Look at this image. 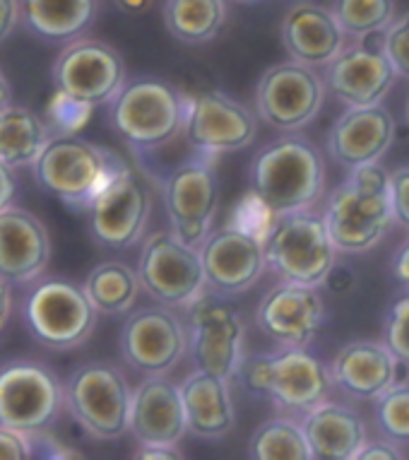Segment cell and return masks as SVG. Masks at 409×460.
<instances>
[{"instance_id": "cell-47", "label": "cell", "mask_w": 409, "mask_h": 460, "mask_svg": "<svg viewBox=\"0 0 409 460\" xmlns=\"http://www.w3.org/2000/svg\"><path fill=\"white\" fill-rule=\"evenodd\" d=\"M231 3H239V5H258V3H265V0H231Z\"/></svg>"}, {"instance_id": "cell-22", "label": "cell", "mask_w": 409, "mask_h": 460, "mask_svg": "<svg viewBox=\"0 0 409 460\" xmlns=\"http://www.w3.org/2000/svg\"><path fill=\"white\" fill-rule=\"evenodd\" d=\"M395 140V119L383 104L347 106L327 133V152L337 164H376L386 157Z\"/></svg>"}, {"instance_id": "cell-21", "label": "cell", "mask_w": 409, "mask_h": 460, "mask_svg": "<svg viewBox=\"0 0 409 460\" xmlns=\"http://www.w3.org/2000/svg\"><path fill=\"white\" fill-rule=\"evenodd\" d=\"M51 236L37 215L8 205L0 210V279L22 287L44 275Z\"/></svg>"}, {"instance_id": "cell-14", "label": "cell", "mask_w": 409, "mask_h": 460, "mask_svg": "<svg viewBox=\"0 0 409 460\" xmlns=\"http://www.w3.org/2000/svg\"><path fill=\"white\" fill-rule=\"evenodd\" d=\"M164 208L171 232L183 243L200 249L213 232L217 215V176L207 159H190L176 166L164 181Z\"/></svg>"}, {"instance_id": "cell-28", "label": "cell", "mask_w": 409, "mask_h": 460, "mask_svg": "<svg viewBox=\"0 0 409 460\" xmlns=\"http://www.w3.org/2000/svg\"><path fill=\"white\" fill-rule=\"evenodd\" d=\"M99 0H20V20L34 37L48 44H68L90 30Z\"/></svg>"}, {"instance_id": "cell-18", "label": "cell", "mask_w": 409, "mask_h": 460, "mask_svg": "<svg viewBox=\"0 0 409 460\" xmlns=\"http://www.w3.org/2000/svg\"><path fill=\"white\" fill-rule=\"evenodd\" d=\"M91 234L101 246L123 251L135 246L150 222L152 198L143 183L123 169L87 205Z\"/></svg>"}, {"instance_id": "cell-46", "label": "cell", "mask_w": 409, "mask_h": 460, "mask_svg": "<svg viewBox=\"0 0 409 460\" xmlns=\"http://www.w3.org/2000/svg\"><path fill=\"white\" fill-rule=\"evenodd\" d=\"M10 102H13V92H10L8 77H5V73H3V68H0V109H3V106H8Z\"/></svg>"}, {"instance_id": "cell-42", "label": "cell", "mask_w": 409, "mask_h": 460, "mask_svg": "<svg viewBox=\"0 0 409 460\" xmlns=\"http://www.w3.org/2000/svg\"><path fill=\"white\" fill-rule=\"evenodd\" d=\"M393 275L405 289L409 292V239L402 243L393 258Z\"/></svg>"}, {"instance_id": "cell-29", "label": "cell", "mask_w": 409, "mask_h": 460, "mask_svg": "<svg viewBox=\"0 0 409 460\" xmlns=\"http://www.w3.org/2000/svg\"><path fill=\"white\" fill-rule=\"evenodd\" d=\"M51 140L48 126L27 106L10 102L0 109V162L10 169L34 166L46 143Z\"/></svg>"}, {"instance_id": "cell-4", "label": "cell", "mask_w": 409, "mask_h": 460, "mask_svg": "<svg viewBox=\"0 0 409 460\" xmlns=\"http://www.w3.org/2000/svg\"><path fill=\"white\" fill-rule=\"evenodd\" d=\"M126 164L104 147L77 136H51L34 162L37 181L63 203L87 208Z\"/></svg>"}, {"instance_id": "cell-10", "label": "cell", "mask_w": 409, "mask_h": 460, "mask_svg": "<svg viewBox=\"0 0 409 460\" xmlns=\"http://www.w3.org/2000/svg\"><path fill=\"white\" fill-rule=\"evenodd\" d=\"M135 272L144 292L171 309H186L207 287L197 249L183 243L171 229L144 239Z\"/></svg>"}, {"instance_id": "cell-41", "label": "cell", "mask_w": 409, "mask_h": 460, "mask_svg": "<svg viewBox=\"0 0 409 460\" xmlns=\"http://www.w3.org/2000/svg\"><path fill=\"white\" fill-rule=\"evenodd\" d=\"M17 193V179H15V169H10L8 164L0 162V210L13 205Z\"/></svg>"}, {"instance_id": "cell-7", "label": "cell", "mask_w": 409, "mask_h": 460, "mask_svg": "<svg viewBox=\"0 0 409 460\" xmlns=\"http://www.w3.org/2000/svg\"><path fill=\"white\" fill-rule=\"evenodd\" d=\"M111 119L126 143L135 150H154L183 130L186 99L161 80H135L114 97Z\"/></svg>"}, {"instance_id": "cell-43", "label": "cell", "mask_w": 409, "mask_h": 460, "mask_svg": "<svg viewBox=\"0 0 409 460\" xmlns=\"http://www.w3.org/2000/svg\"><path fill=\"white\" fill-rule=\"evenodd\" d=\"M135 458L140 460H176L183 458L181 451H176V446H143V451Z\"/></svg>"}, {"instance_id": "cell-45", "label": "cell", "mask_w": 409, "mask_h": 460, "mask_svg": "<svg viewBox=\"0 0 409 460\" xmlns=\"http://www.w3.org/2000/svg\"><path fill=\"white\" fill-rule=\"evenodd\" d=\"M116 3L128 15H143V13H147L154 5V0H116Z\"/></svg>"}, {"instance_id": "cell-20", "label": "cell", "mask_w": 409, "mask_h": 460, "mask_svg": "<svg viewBox=\"0 0 409 460\" xmlns=\"http://www.w3.org/2000/svg\"><path fill=\"white\" fill-rule=\"evenodd\" d=\"M395 80L397 75L387 63L386 53L380 49H369L366 44L344 46L327 63L323 75L326 90H330V94L344 106L383 104Z\"/></svg>"}, {"instance_id": "cell-15", "label": "cell", "mask_w": 409, "mask_h": 460, "mask_svg": "<svg viewBox=\"0 0 409 460\" xmlns=\"http://www.w3.org/2000/svg\"><path fill=\"white\" fill-rule=\"evenodd\" d=\"M197 253L203 263L204 285L222 296L241 295L250 289L267 268L263 236L239 225L210 232Z\"/></svg>"}, {"instance_id": "cell-38", "label": "cell", "mask_w": 409, "mask_h": 460, "mask_svg": "<svg viewBox=\"0 0 409 460\" xmlns=\"http://www.w3.org/2000/svg\"><path fill=\"white\" fill-rule=\"evenodd\" d=\"M34 437L0 424V460H27L31 458Z\"/></svg>"}, {"instance_id": "cell-40", "label": "cell", "mask_w": 409, "mask_h": 460, "mask_svg": "<svg viewBox=\"0 0 409 460\" xmlns=\"http://www.w3.org/2000/svg\"><path fill=\"white\" fill-rule=\"evenodd\" d=\"M20 24V0H0V44Z\"/></svg>"}, {"instance_id": "cell-35", "label": "cell", "mask_w": 409, "mask_h": 460, "mask_svg": "<svg viewBox=\"0 0 409 460\" xmlns=\"http://www.w3.org/2000/svg\"><path fill=\"white\" fill-rule=\"evenodd\" d=\"M383 342L397 362L409 364V295H400L387 306Z\"/></svg>"}, {"instance_id": "cell-17", "label": "cell", "mask_w": 409, "mask_h": 460, "mask_svg": "<svg viewBox=\"0 0 409 460\" xmlns=\"http://www.w3.org/2000/svg\"><path fill=\"white\" fill-rule=\"evenodd\" d=\"M188 338L171 306H144L130 314L121 331V355L135 371L167 374L181 362Z\"/></svg>"}, {"instance_id": "cell-33", "label": "cell", "mask_w": 409, "mask_h": 460, "mask_svg": "<svg viewBox=\"0 0 409 460\" xmlns=\"http://www.w3.org/2000/svg\"><path fill=\"white\" fill-rule=\"evenodd\" d=\"M330 10L342 31L354 39L383 34L397 17L395 0H333Z\"/></svg>"}, {"instance_id": "cell-48", "label": "cell", "mask_w": 409, "mask_h": 460, "mask_svg": "<svg viewBox=\"0 0 409 460\" xmlns=\"http://www.w3.org/2000/svg\"><path fill=\"white\" fill-rule=\"evenodd\" d=\"M405 119H407L409 123V97H407V104H405Z\"/></svg>"}, {"instance_id": "cell-5", "label": "cell", "mask_w": 409, "mask_h": 460, "mask_svg": "<svg viewBox=\"0 0 409 460\" xmlns=\"http://www.w3.org/2000/svg\"><path fill=\"white\" fill-rule=\"evenodd\" d=\"M243 381L250 391L265 395L284 410L309 412L327 400L333 378L330 369L306 348H284L274 355L243 357Z\"/></svg>"}, {"instance_id": "cell-26", "label": "cell", "mask_w": 409, "mask_h": 460, "mask_svg": "<svg viewBox=\"0 0 409 460\" xmlns=\"http://www.w3.org/2000/svg\"><path fill=\"white\" fill-rule=\"evenodd\" d=\"M301 427L313 460H356L369 438L361 415L330 400L303 412Z\"/></svg>"}, {"instance_id": "cell-24", "label": "cell", "mask_w": 409, "mask_h": 460, "mask_svg": "<svg viewBox=\"0 0 409 460\" xmlns=\"http://www.w3.org/2000/svg\"><path fill=\"white\" fill-rule=\"evenodd\" d=\"M282 44L289 58L311 68H326L347 46V34L335 20L333 10L313 0H299L282 17Z\"/></svg>"}, {"instance_id": "cell-44", "label": "cell", "mask_w": 409, "mask_h": 460, "mask_svg": "<svg viewBox=\"0 0 409 460\" xmlns=\"http://www.w3.org/2000/svg\"><path fill=\"white\" fill-rule=\"evenodd\" d=\"M10 311H13V296H10V285L0 279V332L5 328L10 318Z\"/></svg>"}, {"instance_id": "cell-13", "label": "cell", "mask_w": 409, "mask_h": 460, "mask_svg": "<svg viewBox=\"0 0 409 460\" xmlns=\"http://www.w3.org/2000/svg\"><path fill=\"white\" fill-rule=\"evenodd\" d=\"M54 84L58 94L77 104H109L126 84V63L114 46L80 37L56 58Z\"/></svg>"}, {"instance_id": "cell-6", "label": "cell", "mask_w": 409, "mask_h": 460, "mask_svg": "<svg viewBox=\"0 0 409 460\" xmlns=\"http://www.w3.org/2000/svg\"><path fill=\"white\" fill-rule=\"evenodd\" d=\"M63 405L90 437L114 441L130 427L133 388L118 367L90 362L77 367L63 385Z\"/></svg>"}, {"instance_id": "cell-12", "label": "cell", "mask_w": 409, "mask_h": 460, "mask_svg": "<svg viewBox=\"0 0 409 460\" xmlns=\"http://www.w3.org/2000/svg\"><path fill=\"white\" fill-rule=\"evenodd\" d=\"M326 102V83L311 66L287 61L263 73L256 90L260 121L282 133H299L316 121Z\"/></svg>"}, {"instance_id": "cell-37", "label": "cell", "mask_w": 409, "mask_h": 460, "mask_svg": "<svg viewBox=\"0 0 409 460\" xmlns=\"http://www.w3.org/2000/svg\"><path fill=\"white\" fill-rule=\"evenodd\" d=\"M390 196H393L395 222L409 229V164L390 172Z\"/></svg>"}, {"instance_id": "cell-30", "label": "cell", "mask_w": 409, "mask_h": 460, "mask_svg": "<svg viewBox=\"0 0 409 460\" xmlns=\"http://www.w3.org/2000/svg\"><path fill=\"white\" fill-rule=\"evenodd\" d=\"M227 22V0H167L164 24L169 34L188 46L213 41Z\"/></svg>"}, {"instance_id": "cell-39", "label": "cell", "mask_w": 409, "mask_h": 460, "mask_svg": "<svg viewBox=\"0 0 409 460\" xmlns=\"http://www.w3.org/2000/svg\"><path fill=\"white\" fill-rule=\"evenodd\" d=\"M400 448L402 446H397L390 438H379V441H369L366 438L364 448L359 451L356 460H400L405 458V453Z\"/></svg>"}, {"instance_id": "cell-27", "label": "cell", "mask_w": 409, "mask_h": 460, "mask_svg": "<svg viewBox=\"0 0 409 460\" xmlns=\"http://www.w3.org/2000/svg\"><path fill=\"white\" fill-rule=\"evenodd\" d=\"M183 412L188 431L197 438H222L234 429L236 410L229 381L197 369L181 385Z\"/></svg>"}, {"instance_id": "cell-1", "label": "cell", "mask_w": 409, "mask_h": 460, "mask_svg": "<svg viewBox=\"0 0 409 460\" xmlns=\"http://www.w3.org/2000/svg\"><path fill=\"white\" fill-rule=\"evenodd\" d=\"M323 222L337 253L361 256L376 249L395 226L390 172L380 162L349 169L327 198Z\"/></svg>"}, {"instance_id": "cell-34", "label": "cell", "mask_w": 409, "mask_h": 460, "mask_svg": "<svg viewBox=\"0 0 409 460\" xmlns=\"http://www.w3.org/2000/svg\"><path fill=\"white\" fill-rule=\"evenodd\" d=\"M373 417L380 437L397 446H409V384L395 381L373 400Z\"/></svg>"}, {"instance_id": "cell-8", "label": "cell", "mask_w": 409, "mask_h": 460, "mask_svg": "<svg viewBox=\"0 0 409 460\" xmlns=\"http://www.w3.org/2000/svg\"><path fill=\"white\" fill-rule=\"evenodd\" d=\"M188 349L197 369L231 381L243 362L246 325L222 295H200L188 306Z\"/></svg>"}, {"instance_id": "cell-9", "label": "cell", "mask_w": 409, "mask_h": 460, "mask_svg": "<svg viewBox=\"0 0 409 460\" xmlns=\"http://www.w3.org/2000/svg\"><path fill=\"white\" fill-rule=\"evenodd\" d=\"M63 410V384L51 367L17 359L0 367V424L44 434Z\"/></svg>"}, {"instance_id": "cell-2", "label": "cell", "mask_w": 409, "mask_h": 460, "mask_svg": "<svg viewBox=\"0 0 409 460\" xmlns=\"http://www.w3.org/2000/svg\"><path fill=\"white\" fill-rule=\"evenodd\" d=\"M250 186L270 217L311 210L326 189L323 155L309 137L289 133L256 155Z\"/></svg>"}, {"instance_id": "cell-19", "label": "cell", "mask_w": 409, "mask_h": 460, "mask_svg": "<svg viewBox=\"0 0 409 460\" xmlns=\"http://www.w3.org/2000/svg\"><path fill=\"white\" fill-rule=\"evenodd\" d=\"M256 321L282 348H309L326 321V302L318 287L280 282L263 296Z\"/></svg>"}, {"instance_id": "cell-3", "label": "cell", "mask_w": 409, "mask_h": 460, "mask_svg": "<svg viewBox=\"0 0 409 460\" xmlns=\"http://www.w3.org/2000/svg\"><path fill=\"white\" fill-rule=\"evenodd\" d=\"M267 268L282 282L326 285L337 263V249L327 234L323 215L311 210L289 212L274 217L263 234Z\"/></svg>"}, {"instance_id": "cell-23", "label": "cell", "mask_w": 409, "mask_h": 460, "mask_svg": "<svg viewBox=\"0 0 409 460\" xmlns=\"http://www.w3.org/2000/svg\"><path fill=\"white\" fill-rule=\"evenodd\" d=\"M128 431L143 446H178L188 434L181 391L164 374H152L133 388Z\"/></svg>"}, {"instance_id": "cell-31", "label": "cell", "mask_w": 409, "mask_h": 460, "mask_svg": "<svg viewBox=\"0 0 409 460\" xmlns=\"http://www.w3.org/2000/svg\"><path fill=\"white\" fill-rule=\"evenodd\" d=\"M83 292L97 314L123 316L135 306L140 279L130 265L121 261H107L87 275Z\"/></svg>"}, {"instance_id": "cell-36", "label": "cell", "mask_w": 409, "mask_h": 460, "mask_svg": "<svg viewBox=\"0 0 409 460\" xmlns=\"http://www.w3.org/2000/svg\"><path fill=\"white\" fill-rule=\"evenodd\" d=\"M380 51L386 53L395 75L409 80V10L405 15L395 17L390 27L383 31Z\"/></svg>"}, {"instance_id": "cell-16", "label": "cell", "mask_w": 409, "mask_h": 460, "mask_svg": "<svg viewBox=\"0 0 409 460\" xmlns=\"http://www.w3.org/2000/svg\"><path fill=\"white\" fill-rule=\"evenodd\" d=\"M183 130L188 143L207 157L222 152H236L256 140L258 123L248 106L236 102L224 92L210 90L186 99Z\"/></svg>"}, {"instance_id": "cell-25", "label": "cell", "mask_w": 409, "mask_h": 460, "mask_svg": "<svg viewBox=\"0 0 409 460\" xmlns=\"http://www.w3.org/2000/svg\"><path fill=\"white\" fill-rule=\"evenodd\" d=\"M397 357L386 342L354 340L335 355L330 369L333 385L356 400H376L397 381Z\"/></svg>"}, {"instance_id": "cell-11", "label": "cell", "mask_w": 409, "mask_h": 460, "mask_svg": "<svg viewBox=\"0 0 409 460\" xmlns=\"http://www.w3.org/2000/svg\"><path fill=\"white\" fill-rule=\"evenodd\" d=\"M97 316L83 289L63 279L39 282L24 302V318L31 335L51 349L84 345L94 332Z\"/></svg>"}, {"instance_id": "cell-32", "label": "cell", "mask_w": 409, "mask_h": 460, "mask_svg": "<svg viewBox=\"0 0 409 460\" xmlns=\"http://www.w3.org/2000/svg\"><path fill=\"white\" fill-rule=\"evenodd\" d=\"M248 456L256 460H313L301 422L289 417L267 420L250 437Z\"/></svg>"}]
</instances>
